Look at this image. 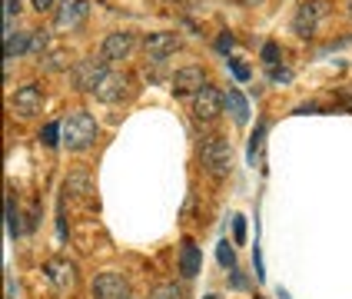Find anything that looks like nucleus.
Returning a JSON list of instances; mask_svg holds the SVG:
<instances>
[{"label": "nucleus", "instance_id": "nucleus-1", "mask_svg": "<svg viewBox=\"0 0 352 299\" xmlns=\"http://www.w3.org/2000/svg\"><path fill=\"white\" fill-rule=\"evenodd\" d=\"M60 130H63V143L74 153H80V150L94 146V140H97V120L90 117V113H83V110H74L70 117L60 123Z\"/></svg>", "mask_w": 352, "mask_h": 299}, {"label": "nucleus", "instance_id": "nucleus-2", "mask_svg": "<svg viewBox=\"0 0 352 299\" xmlns=\"http://www.w3.org/2000/svg\"><path fill=\"white\" fill-rule=\"evenodd\" d=\"M199 157H203V166H206L213 177H226L230 166H233V143L223 137H210L203 143Z\"/></svg>", "mask_w": 352, "mask_h": 299}, {"label": "nucleus", "instance_id": "nucleus-3", "mask_svg": "<svg viewBox=\"0 0 352 299\" xmlns=\"http://www.w3.org/2000/svg\"><path fill=\"white\" fill-rule=\"evenodd\" d=\"M326 14H329V3H326V0H302L293 14V34H299V37H313L316 27H319V20L326 17Z\"/></svg>", "mask_w": 352, "mask_h": 299}, {"label": "nucleus", "instance_id": "nucleus-4", "mask_svg": "<svg viewBox=\"0 0 352 299\" xmlns=\"http://www.w3.org/2000/svg\"><path fill=\"white\" fill-rule=\"evenodd\" d=\"M103 63H107V60H97V57L80 60L77 67H74V74H70V77H74V87L94 93V90H97V83L107 77V67H103Z\"/></svg>", "mask_w": 352, "mask_h": 299}, {"label": "nucleus", "instance_id": "nucleus-5", "mask_svg": "<svg viewBox=\"0 0 352 299\" xmlns=\"http://www.w3.org/2000/svg\"><path fill=\"white\" fill-rule=\"evenodd\" d=\"M226 107V97L213 90V87H203L199 93H193V117L196 120H216L219 110Z\"/></svg>", "mask_w": 352, "mask_h": 299}, {"label": "nucleus", "instance_id": "nucleus-6", "mask_svg": "<svg viewBox=\"0 0 352 299\" xmlns=\"http://www.w3.org/2000/svg\"><path fill=\"white\" fill-rule=\"evenodd\" d=\"M143 47H146V57L160 63V60H166L170 54L179 50V37H176V34H166V30H160V34H146Z\"/></svg>", "mask_w": 352, "mask_h": 299}, {"label": "nucleus", "instance_id": "nucleus-7", "mask_svg": "<svg viewBox=\"0 0 352 299\" xmlns=\"http://www.w3.org/2000/svg\"><path fill=\"white\" fill-rule=\"evenodd\" d=\"M10 107L17 110L20 117H34V113H40V107H43V93H40V87L37 83L20 87L17 93H14V100H10Z\"/></svg>", "mask_w": 352, "mask_h": 299}, {"label": "nucleus", "instance_id": "nucleus-8", "mask_svg": "<svg viewBox=\"0 0 352 299\" xmlns=\"http://www.w3.org/2000/svg\"><path fill=\"white\" fill-rule=\"evenodd\" d=\"M94 299H126V279L120 273H100L94 279Z\"/></svg>", "mask_w": 352, "mask_h": 299}, {"label": "nucleus", "instance_id": "nucleus-9", "mask_svg": "<svg viewBox=\"0 0 352 299\" xmlns=\"http://www.w3.org/2000/svg\"><path fill=\"white\" fill-rule=\"evenodd\" d=\"M87 14H90V3L87 0H67L57 10V27L60 30H74V27H80L87 20Z\"/></svg>", "mask_w": 352, "mask_h": 299}, {"label": "nucleus", "instance_id": "nucleus-10", "mask_svg": "<svg viewBox=\"0 0 352 299\" xmlns=\"http://www.w3.org/2000/svg\"><path fill=\"white\" fill-rule=\"evenodd\" d=\"M94 97L103 100V103H117V100H123V97H126V77H123V74H110V70H107V77L97 83Z\"/></svg>", "mask_w": 352, "mask_h": 299}, {"label": "nucleus", "instance_id": "nucleus-11", "mask_svg": "<svg viewBox=\"0 0 352 299\" xmlns=\"http://www.w3.org/2000/svg\"><path fill=\"white\" fill-rule=\"evenodd\" d=\"M206 87V74L199 70V67H183V70H176L173 77V93H199Z\"/></svg>", "mask_w": 352, "mask_h": 299}, {"label": "nucleus", "instance_id": "nucleus-12", "mask_svg": "<svg viewBox=\"0 0 352 299\" xmlns=\"http://www.w3.org/2000/svg\"><path fill=\"white\" fill-rule=\"evenodd\" d=\"M130 47H133V37H130L126 30L107 34L103 47H100V57H103V60H123L126 54H130Z\"/></svg>", "mask_w": 352, "mask_h": 299}, {"label": "nucleus", "instance_id": "nucleus-13", "mask_svg": "<svg viewBox=\"0 0 352 299\" xmlns=\"http://www.w3.org/2000/svg\"><path fill=\"white\" fill-rule=\"evenodd\" d=\"M179 273L183 279H193L199 273V246L193 239H183V250H179Z\"/></svg>", "mask_w": 352, "mask_h": 299}, {"label": "nucleus", "instance_id": "nucleus-14", "mask_svg": "<svg viewBox=\"0 0 352 299\" xmlns=\"http://www.w3.org/2000/svg\"><path fill=\"white\" fill-rule=\"evenodd\" d=\"M30 37H34V34H27V30H10V27H7V43H3L7 60H14L17 54H23V50H30Z\"/></svg>", "mask_w": 352, "mask_h": 299}, {"label": "nucleus", "instance_id": "nucleus-15", "mask_svg": "<svg viewBox=\"0 0 352 299\" xmlns=\"http://www.w3.org/2000/svg\"><path fill=\"white\" fill-rule=\"evenodd\" d=\"M47 276H50V283H54L57 289H67V286L74 283V266H70V263H60V259H50V263H47Z\"/></svg>", "mask_w": 352, "mask_h": 299}, {"label": "nucleus", "instance_id": "nucleus-16", "mask_svg": "<svg viewBox=\"0 0 352 299\" xmlns=\"http://www.w3.org/2000/svg\"><path fill=\"white\" fill-rule=\"evenodd\" d=\"M226 110L233 113V120L239 123V126L250 120V107H246V97H243L239 90H230V93H226Z\"/></svg>", "mask_w": 352, "mask_h": 299}, {"label": "nucleus", "instance_id": "nucleus-17", "mask_svg": "<svg viewBox=\"0 0 352 299\" xmlns=\"http://www.w3.org/2000/svg\"><path fill=\"white\" fill-rule=\"evenodd\" d=\"M67 190H70V193H77V197H90V193H94V186H90V177H83V173H74V177H67Z\"/></svg>", "mask_w": 352, "mask_h": 299}, {"label": "nucleus", "instance_id": "nucleus-18", "mask_svg": "<svg viewBox=\"0 0 352 299\" xmlns=\"http://www.w3.org/2000/svg\"><path fill=\"white\" fill-rule=\"evenodd\" d=\"M150 299H183V293H179L176 283H160V286H153Z\"/></svg>", "mask_w": 352, "mask_h": 299}, {"label": "nucleus", "instance_id": "nucleus-19", "mask_svg": "<svg viewBox=\"0 0 352 299\" xmlns=\"http://www.w3.org/2000/svg\"><path fill=\"white\" fill-rule=\"evenodd\" d=\"M7 230H10V236H20V233H23V226H20V213L14 210V197H7Z\"/></svg>", "mask_w": 352, "mask_h": 299}, {"label": "nucleus", "instance_id": "nucleus-20", "mask_svg": "<svg viewBox=\"0 0 352 299\" xmlns=\"http://www.w3.org/2000/svg\"><path fill=\"white\" fill-rule=\"evenodd\" d=\"M57 137H63V130H60L57 123H47V126L40 130V143H43V146H57L60 143Z\"/></svg>", "mask_w": 352, "mask_h": 299}, {"label": "nucleus", "instance_id": "nucleus-21", "mask_svg": "<svg viewBox=\"0 0 352 299\" xmlns=\"http://www.w3.org/2000/svg\"><path fill=\"white\" fill-rule=\"evenodd\" d=\"M216 259H219V266H230V269H233L236 256H233V246H230V243H226V239H223V243H219V250H216Z\"/></svg>", "mask_w": 352, "mask_h": 299}, {"label": "nucleus", "instance_id": "nucleus-22", "mask_svg": "<svg viewBox=\"0 0 352 299\" xmlns=\"http://www.w3.org/2000/svg\"><path fill=\"white\" fill-rule=\"evenodd\" d=\"M30 34H34V37H30V54H43V50H47V30H30Z\"/></svg>", "mask_w": 352, "mask_h": 299}, {"label": "nucleus", "instance_id": "nucleus-23", "mask_svg": "<svg viewBox=\"0 0 352 299\" xmlns=\"http://www.w3.org/2000/svg\"><path fill=\"white\" fill-rule=\"evenodd\" d=\"M276 60H279V47H276V43H266V47H263V63L276 67Z\"/></svg>", "mask_w": 352, "mask_h": 299}, {"label": "nucleus", "instance_id": "nucleus-24", "mask_svg": "<svg viewBox=\"0 0 352 299\" xmlns=\"http://www.w3.org/2000/svg\"><path fill=\"white\" fill-rule=\"evenodd\" d=\"M270 77H273L276 83H289V80H293V70H286V67H273V70H270Z\"/></svg>", "mask_w": 352, "mask_h": 299}, {"label": "nucleus", "instance_id": "nucleus-25", "mask_svg": "<svg viewBox=\"0 0 352 299\" xmlns=\"http://www.w3.org/2000/svg\"><path fill=\"white\" fill-rule=\"evenodd\" d=\"M43 67H47V70H60V67H67V54H50Z\"/></svg>", "mask_w": 352, "mask_h": 299}, {"label": "nucleus", "instance_id": "nucleus-26", "mask_svg": "<svg viewBox=\"0 0 352 299\" xmlns=\"http://www.w3.org/2000/svg\"><path fill=\"white\" fill-rule=\"evenodd\" d=\"M230 70H233L236 80H250V67H243L239 60H230Z\"/></svg>", "mask_w": 352, "mask_h": 299}, {"label": "nucleus", "instance_id": "nucleus-27", "mask_svg": "<svg viewBox=\"0 0 352 299\" xmlns=\"http://www.w3.org/2000/svg\"><path fill=\"white\" fill-rule=\"evenodd\" d=\"M233 230H236V243H243V239H246V223H243V217H233Z\"/></svg>", "mask_w": 352, "mask_h": 299}, {"label": "nucleus", "instance_id": "nucleus-28", "mask_svg": "<svg viewBox=\"0 0 352 299\" xmlns=\"http://www.w3.org/2000/svg\"><path fill=\"white\" fill-rule=\"evenodd\" d=\"M216 50H223V54H226V50H233V37H230V34H219V40H216Z\"/></svg>", "mask_w": 352, "mask_h": 299}, {"label": "nucleus", "instance_id": "nucleus-29", "mask_svg": "<svg viewBox=\"0 0 352 299\" xmlns=\"http://www.w3.org/2000/svg\"><path fill=\"white\" fill-rule=\"evenodd\" d=\"M34 7H37V10H50V7H54V0H34Z\"/></svg>", "mask_w": 352, "mask_h": 299}, {"label": "nucleus", "instance_id": "nucleus-30", "mask_svg": "<svg viewBox=\"0 0 352 299\" xmlns=\"http://www.w3.org/2000/svg\"><path fill=\"white\" fill-rule=\"evenodd\" d=\"M17 3L20 0H7V17H14V14H17Z\"/></svg>", "mask_w": 352, "mask_h": 299}, {"label": "nucleus", "instance_id": "nucleus-31", "mask_svg": "<svg viewBox=\"0 0 352 299\" xmlns=\"http://www.w3.org/2000/svg\"><path fill=\"white\" fill-rule=\"evenodd\" d=\"M349 17H352V3H349Z\"/></svg>", "mask_w": 352, "mask_h": 299}]
</instances>
